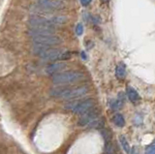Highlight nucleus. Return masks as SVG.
I'll return each instance as SVG.
<instances>
[{"mask_svg": "<svg viewBox=\"0 0 155 154\" xmlns=\"http://www.w3.org/2000/svg\"><path fill=\"white\" fill-rule=\"evenodd\" d=\"M89 88L86 85L81 86H56L51 90V96L57 99H75L81 98L88 93Z\"/></svg>", "mask_w": 155, "mask_h": 154, "instance_id": "obj_1", "label": "nucleus"}, {"mask_svg": "<svg viewBox=\"0 0 155 154\" xmlns=\"http://www.w3.org/2000/svg\"><path fill=\"white\" fill-rule=\"evenodd\" d=\"M85 80V76L80 71H66L60 72L52 76V83L55 85H66L80 83Z\"/></svg>", "mask_w": 155, "mask_h": 154, "instance_id": "obj_2", "label": "nucleus"}, {"mask_svg": "<svg viewBox=\"0 0 155 154\" xmlns=\"http://www.w3.org/2000/svg\"><path fill=\"white\" fill-rule=\"evenodd\" d=\"M95 106V102L93 99L88 98V99H84V100H78V101H73V102H69L65 108L67 110H71L72 113H77V114H84L86 112L93 109Z\"/></svg>", "mask_w": 155, "mask_h": 154, "instance_id": "obj_3", "label": "nucleus"}, {"mask_svg": "<svg viewBox=\"0 0 155 154\" xmlns=\"http://www.w3.org/2000/svg\"><path fill=\"white\" fill-rule=\"evenodd\" d=\"M78 124L81 127H98L101 124V116L97 110L92 109L85 113L81 114Z\"/></svg>", "mask_w": 155, "mask_h": 154, "instance_id": "obj_4", "label": "nucleus"}, {"mask_svg": "<svg viewBox=\"0 0 155 154\" xmlns=\"http://www.w3.org/2000/svg\"><path fill=\"white\" fill-rule=\"evenodd\" d=\"M40 58L46 61H55L60 59H67L70 57V52L55 48H46L38 54Z\"/></svg>", "mask_w": 155, "mask_h": 154, "instance_id": "obj_5", "label": "nucleus"}, {"mask_svg": "<svg viewBox=\"0 0 155 154\" xmlns=\"http://www.w3.org/2000/svg\"><path fill=\"white\" fill-rule=\"evenodd\" d=\"M32 38H33L34 45H39V46L48 47V48H51V46H57L61 44V42H62L60 37H58L54 34L40 35V36H35Z\"/></svg>", "mask_w": 155, "mask_h": 154, "instance_id": "obj_6", "label": "nucleus"}, {"mask_svg": "<svg viewBox=\"0 0 155 154\" xmlns=\"http://www.w3.org/2000/svg\"><path fill=\"white\" fill-rule=\"evenodd\" d=\"M28 25L30 28H45V29H53L54 30V25H52L51 18H47L44 17L33 16L30 17L28 21Z\"/></svg>", "mask_w": 155, "mask_h": 154, "instance_id": "obj_7", "label": "nucleus"}, {"mask_svg": "<svg viewBox=\"0 0 155 154\" xmlns=\"http://www.w3.org/2000/svg\"><path fill=\"white\" fill-rule=\"evenodd\" d=\"M40 8L47 11H59L64 9L66 4L61 0H37Z\"/></svg>", "mask_w": 155, "mask_h": 154, "instance_id": "obj_8", "label": "nucleus"}, {"mask_svg": "<svg viewBox=\"0 0 155 154\" xmlns=\"http://www.w3.org/2000/svg\"><path fill=\"white\" fill-rule=\"evenodd\" d=\"M66 67H67V64L64 63V62H56V63H52L50 66H48L46 69V72H47V74L53 76V75L62 72Z\"/></svg>", "mask_w": 155, "mask_h": 154, "instance_id": "obj_9", "label": "nucleus"}, {"mask_svg": "<svg viewBox=\"0 0 155 154\" xmlns=\"http://www.w3.org/2000/svg\"><path fill=\"white\" fill-rule=\"evenodd\" d=\"M127 96H128V98L130 99V101L132 103L138 102V101H140V99L139 93L133 87H128L127 88Z\"/></svg>", "mask_w": 155, "mask_h": 154, "instance_id": "obj_10", "label": "nucleus"}, {"mask_svg": "<svg viewBox=\"0 0 155 154\" xmlns=\"http://www.w3.org/2000/svg\"><path fill=\"white\" fill-rule=\"evenodd\" d=\"M125 76H126V67L124 66V64L120 63L115 68V77L118 79H123Z\"/></svg>", "mask_w": 155, "mask_h": 154, "instance_id": "obj_11", "label": "nucleus"}, {"mask_svg": "<svg viewBox=\"0 0 155 154\" xmlns=\"http://www.w3.org/2000/svg\"><path fill=\"white\" fill-rule=\"evenodd\" d=\"M113 121L116 126H118V127H123L125 125V119L123 117V115L120 113H117L114 115L113 118Z\"/></svg>", "mask_w": 155, "mask_h": 154, "instance_id": "obj_12", "label": "nucleus"}, {"mask_svg": "<svg viewBox=\"0 0 155 154\" xmlns=\"http://www.w3.org/2000/svg\"><path fill=\"white\" fill-rule=\"evenodd\" d=\"M119 141H120V143H121V146H122L124 150L127 152V153H130L131 147H130V144H129L127 139H126V138L124 136H120L119 137Z\"/></svg>", "mask_w": 155, "mask_h": 154, "instance_id": "obj_13", "label": "nucleus"}, {"mask_svg": "<svg viewBox=\"0 0 155 154\" xmlns=\"http://www.w3.org/2000/svg\"><path fill=\"white\" fill-rule=\"evenodd\" d=\"M121 105H122V102L116 99V100H114L113 102H110V107L111 109H113V110H118V109L121 107Z\"/></svg>", "mask_w": 155, "mask_h": 154, "instance_id": "obj_14", "label": "nucleus"}, {"mask_svg": "<svg viewBox=\"0 0 155 154\" xmlns=\"http://www.w3.org/2000/svg\"><path fill=\"white\" fill-rule=\"evenodd\" d=\"M144 154H155V150H154V143H151L150 146H148L147 148H145Z\"/></svg>", "mask_w": 155, "mask_h": 154, "instance_id": "obj_15", "label": "nucleus"}, {"mask_svg": "<svg viewBox=\"0 0 155 154\" xmlns=\"http://www.w3.org/2000/svg\"><path fill=\"white\" fill-rule=\"evenodd\" d=\"M82 32H84V26H82L81 23H79L76 27V33L79 36H81L82 34Z\"/></svg>", "mask_w": 155, "mask_h": 154, "instance_id": "obj_16", "label": "nucleus"}, {"mask_svg": "<svg viewBox=\"0 0 155 154\" xmlns=\"http://www.w3.org/2000/svg\"><path fill=\"white\" fill-rule=\"evenodd\" d=\"M91 2V0H81V3L82 6L86 7L87 5H89V3Z\"/></svg>", "mask_w": 155, "mask_h": 154, "instance_id": "obj_17", "label": "nucleus"}, {"mask_svg": "<svg viewBox=\"0 0 155 154\" xmlns=\"http://www.w3.org/2000/svg\"><path fill=\"white\" fill-rule=\"evenodd\" d=\"M107 154H114V152L113 150V148H111V146L107 148Z\"/></svg>", "mask_w": 155, "mask_h": 154, "instance_id": "obj_18", "label": "nucleus"}, {"mask_svg": "<svg viewBox=\"0 0 155 154\" xmlns=\"http://www.w3.org/2000/svg\"><path fill=\"white\" fill-rule=\"evenodd\" d=\"M103 2H107V1H109V0H102Z\"/></svg>", "mask_w": 155, "mask_h": 154, "instance_id": "obj_19", "label": "nucleus"}, {"mask_svg": "<svg viewBox=\"0 0 155 154\" xmlns=\"http://www.w3.org/2000/svg\"><path fill=\"white\" fill-rule=\"evenodd\" d=\"M61 1H63V0H61Z\"/></svg>", "mask_w": 155, "mask_h": 154, "instance_id": "obj_20", "label": "nucleus"}]
</instances>
